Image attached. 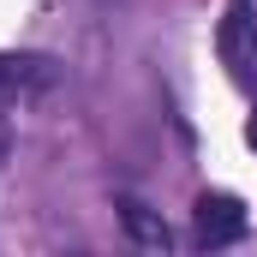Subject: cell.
I'll return each instance as SVG.
<instances>
[{"instance_id":"1","label":"cell","mask_w":257,"mask_h":257,"mask_svg":"<svg viewBox=\"0 0 257 257\" xmlns=\"http://www.w3.org/2000/svg\"><path fill=\"white\" fill-rule=\"evenodd\" d=\"M245 203L233 192H203L192 209V245L197 251H221V245H233V239H245Z\"/></svg>"},{"instance_id":"2","label":"cell","mask_w":257,"mask_h":257,"mask_svg":"<svg viewBox=\"0 0 257 257\" xmlns=\"http://www.w3.org/2000/svg\"><path fill=\"white\" fill-rule=\"evenodd\" d=\"M60 60L54 54H30V48H0V108L6 102H30L42 90H54Z\"/></svg>"},{"instance_id":"3","label":"cell","mask_w":257,"mask_h":257,"mask_svg":"<svg viewBox=\"0 0 257 257\" xmlns=\"http://www.w3.org/2000/svg\"><path fill=\"white\" fill-rule=\"evenodd\" d=\"M215 54H221V66L233 72V84H251V66H257L251 0H227V18H221V30H215Z\"/></svg>"},{"instance_id":"4","label":"cell","mask_w":257,"mask_h":257,"mask_svg":"<svg viewBox=\"0 0 257 257\" xmlns=\"http://www.w3.org/2000/svg\"><path fill=\"white\" fill-rule=\"evenodd\" d=\"M120 227H126L132 245H144V251H168V245H174V227H168L144 197H120Z\"/></svg>"},{"instance_id":"5","label":"cell","mask_w":257,"mask_h":257,"mask_svg":"<svg viewBox=\"0 0 257 257\" xmlns=\"http://www.w3.org/2000/svg\"><path fill=\"white\" fill-rule=\"evenodd\" d=\"M6 156H12V126L0 120V168H6Z\"/></svg>"},{"instance_id":"6","label":"cell","mask_w":257,"mask_h":257,"mask_svg":"<svg viewBox=\"0 0 257 257\" xmlns=\"http://www.w3.org/2000/svg\"><path fill=\"white\" fill-rule=\"evenodd\" d=\"M245 138H251V150H257V114H251V120H245Z\"/></svg>"},{"instance_id":"7","label":"cell","mask_w":257,"mask_h":257,"mask_svg":"<svg viewBox=\"0 0 257 257\" xmlns=\"http://www.w3.org/2000/svg\"><path fill=\"white\" fill-rule=\"evenodd\" d=\"M245 90H251V96H257V66H251V84H245Z\"/></svg>"}]
</instances>
